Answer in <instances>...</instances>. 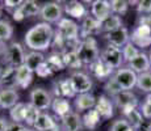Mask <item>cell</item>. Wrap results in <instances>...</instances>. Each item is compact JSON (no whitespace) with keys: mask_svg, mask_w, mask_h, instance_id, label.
Listing matches in <instances>:
<instances>
[{"mask_svg":"<svg viewBox=\"0 0 151 131\" xmlns=\"http://www.w3.org/2000/svg\"><path fill=\"white\" fill-rule=\"evenodd\" d=\"M145 101H147L149 104H151V93H149V94H147V97H146V100H145Z\"/></svg>","mask_w":151,"mask_h":131,"instance_id":"52","label":"cell"},{"mask_svg":"<svg viewBox=\"0 0 151 131\" xmlns=\"http://www.w3.org/2000/svg\"><path fill=\"white\" fill-rule=\"evenodd\" d=\"M19 104V93L16 89H0V107L1 109H12Z\"/></svg>","mask_w":151,"mask_h":131,"instance_id":"24","label":"cell"},{"mask_svg":"<svg viewBox=\"0 0 151 131\" xmlns=\"http://www.w3.org/2000/svg\"><path fill=\"white\" fill-rule=\"evenodd\" d=\"M63 13V8L60 5V3L58 1H49L45 3V4L41 7V12H40V16L42 17L43 22H47V24H53V22H59Z\"/></svg>","mask_w":151,"mask_h":131,"instance_id":"6","label":"cell"},{"mask_svg":"<svg viewBox=\"0 0 151 131\" xmlns=\"http://www.w3.org/2000/svg\"><path fill=\"white\" fill-rule=\"evenodd\" d=\"M149 58H150V66H151V52H150V55H149Z\"/></svg>","mask_w":151,"mask_h":131,"instance_id":"55","label":"cell"},{"mask_svg":"<svg viewBox=\"0 0 151 131\" xmlns=\"http://www.w3.org/2000/svg\"><path fill=\"white\" fill-rule=\"evenodd\" d=\"M89 71H91L92 76H95L99 80H108L113 76L114 71L110 67H108L101 59H97L89 66Z\"/></svg>","mask_w":151,"mask_h":131,"instance_id":"19","label":"cell"},{"mask_svg":"<svg viewBox=\"0 0 151 131\" xmlns=\"http://www.w3.org/2000/svg\"><path fill=\"white\" fill-rule=\"evenodd\" d=\"M141 113L145 119H151V104L145 101V102L141 105Z\"/></svg>","mask_w":151,"mask_h":131,"instance_id":"45","label":"cell"},{"mask_svg":"<svg viewBox=\"0 0 151 131\" xmlns=\"http://www.w3.org/2000/svg\"><path fill=\"white\" fill-rule=\"evenodd\" d=\"M46 60V57L42 54V52L38 51H29L27 55H25V62L24 64L30 69L32 72L36 74V71L41 67Z\"/></svg>","mask_w":151,"mask_h":131,"instance_id":"25","label":"cell"},{"mask_svg":"<svg viewBox=\"0 0 151 131\" xmlns=\"http://www.w3.org/2000/svg\"><path fill=\"white\" fill-rule=\"evenodd\" d=\"M53 92L55 97H62V98H75L76 93H75L72 84L70 81V77L60 79L58 81H54L53 84Z\"/></svg>","mask_w":151,"mask_h":131,"instance_id":"13","label":"cell"},{"mask_svg":"<svg viewBox=\"0 0 151 131\" xmlns=\"http://www.w3.org/2000/svg\"><path fill=\"white\" fill-rule=\"evenodd\" d=\"M1 71H3V68H1V66H0V77H1Z\"/></svg>","mask_w":151,"mask_h":131,"instance_id":"53","label":"cell"},{"mask_svg":"<svg viewBox=\"0 0 151 131\" xmlns=\"http://www.w3.org/2000/svg\"><path fill=\"white\" fill-rule=\"evenodd\" d=\"M130 42L141 49L151 46V28L138 24V26L133 30L132 36H130Z\"/></svg>","mask_w":151,"mask_h":131,"instance_id":"10","label":"cell"},{"mask_svg":"<svg viewBox=\"0 0 151 131\" xmlns=\"http://www.w3.org/2000/svg\"><path fill=\"white\" fill-rule=\"evenodd\" d=\"M121 50H122L124 60H125V62H127V63H129L132 59H134V58L137 57L139 52H141V51H139V49L137 47V46H135L134 43H132L130 41L126 43V45L124 46L122 49H121Z\"/></svg>","mask_w":151,"mask_h":131,"instance_id":"38","label":"cell"},{"mask_svg":"<svg viewBox=\"0 0 151 131\" xmlns=\"http://www.w3.org/2000/svg\"><path fill=\"white\" fill-rule=\"evenodd\" d=\"M62 129L63 131H80L82 118H80L79 113L71 112L65 118H62Z\"/></svg>","mask_w":151,"mask_h":131,"instance_id":"26","label":"cell"},{"mask_svg":"<svg viewBox=\"0 0 151 131\" xmlns=\"http://www.w3.org/2000/svg\"><path fill=\"white\" fill-rule=\"evenodd\" d=\"M137 87L142 92L151 93V72H145V74L138 75Z\"/></svg>","mask_w":151,"mask_h":131,"instance_id":"39","label":"cell"},{"mask_svg":"<svg viewBox=\"0 0 151 131\" xmlns=\"http://www.w3.org/2000/svg\"><path fill=\"white\" fill-rule=\"evenodd\" d=\"M11 66L9 64V54H8V46L5 42H0V66Z\"/></svg>","mask_w":151,"mask_h":131,"instance_id":"42","label":"cell"},{"mask_svg":"<svg viewBox=\"0 0 151 131\" xmlns=\"http://www.w3.org/2000/svg\"><path fill=\"white\" fill-rule=\"evenodd\" d=\"M0 14H1V5H0Z\"/></svg>","mask_w":151,"mask_h":131,"instance_id":"56","label":"cell"},{"mask_svg":"<svg viewBox=\"0 0 151 131\" xmlns=\"http://www.w3.org/2000/svg\"><path fill=\"white\" fill-rule=\"evenodd\" d=\"M63 58V63H65L66 68H71V69H78L83 66V62L80 60L79 55L76 51H67L65 54H62Z\"/></svg>","mask_w":151,"mask_h":131,"instance_id":"31","label":"cell"},{"mask_svg":"<svg viewBox=\"0 0 151 131\" xmlns=\"http://www.w3.org/2000/svg\"><path fill=\"white\" fill-rule=\"evenodd\" d=\"M122 114H124L125 119H126V121L129 122L130 125H132L133 129H134V130H137L138 127H141L142 125H143V122H145L143 115H142L141 110H138V109H130V110H126V112H124Z\"/></svg>","mask_w":151,"mask_h":131,"instance_id":"28","label":"cell"},{"mask_svg":"<svg viewBox=\"0 0 151 131\" xmlns=\"http://www.w3.org/2000/svg\"><path fill=\"white\" fill-rule=\"evenodd\" d=\"M0 89H16V67L7 66L3 68Z\"/></svg>","mask_w":151,"mask_h":131,"instance_id":"21","label":"cell"},{"mask_svg":"<svg viewBox=\"0 0 151 131\" xmlns=\"http://www.w3.org/2000/svg\"><path fill=\"white\" fill-rule=\"evenodd\" d=\"M51 109L55 114L58 115L60 119L65 118L67 114L72 112L71 110V104L67 98H62V97H54L53 98V104H51Z\"/></svg>","mask_w":151,"mask_h":131,"instance_id":"27","label":"cell"},{"mask_svg":"<svg viewBox=\"0 0 151 131\" xmlns=\"http://www.w3.org/2000/svg\"><path fill=\"white\" fill-rule=\"evenodd\" d=\"M139 25H146L149 28H151V14L139 17Z\"/></svg>","mask_w":151,"mask_h":131,"instance_id":"47","label":"cell"},{"mask_svg":"<svg viewBox=\"0 0 151 131\" xmlns=\"http://www.w3.org/2000/svg\"><path fill=\"white\" fill-rule=\"evenodd\" d=\"M55 33L65 41H75V39H79L80 28L74 20L63 17L57 24V30H55Z\"/></svg>","mask_w":151,"mask_h":131,"instance_id":"4","label":"cell"},{"mask_svg":"<svg viewBox=\"0 0 151 131\" xmlns=\"http://www.w3.org/2000/svg\"><path fill=\"white\" fill-rule=\"evenodd\" d=\"M109 131H134L133 126L126 121V119H117L112 123Z\"/></svg>","mask_w":151,"mask_h":131,"instance_id":"40","label":"cell"},{"mask_svg":"<svg viewBox=\"0 0 151 131\" xmlns=\"http://www.w3.org/2000/svg\"><path fill=\"white\" fill-rule=\"evenodd\" d=\"M63 11L68 16L74 17V19H79V20H83L86 16H88V11H87L86 5L82 1H76V0H71V1L65 3Z\"/></svg>","mask_w":151,"mask_h":131,"instance_id":"18","label":"cell"},{"mask_svg":"<svg viewBox=\"0 0 151 131\" xmlns=\"http://www.w3.org/2000/svg\"><path fill=\"white\" fill-rule=\"evenodd\" d=\"M91 14L100 22L108 19L110 14H113L112 9H110V1H108V0H95V1H92Z\"/></svg>","mask_w":151,"mask_h":131,"instance_id":"14","label":"cell"},{"mask_svg":"<svg viewBox=\"0 0 151 131\" xmlns=\"http://www.w3.org/2000/svg\"><path fill=\"white\" fill-rule=\"evenodd\" d=\"M127 67H129V68H132L137 75L145 74V72H150L151 66H150L149 55L141 51L137 57L134 58V59H132L129 63H127Z\"/></svg>","mask_w":151,"mask_h":131,"instance_id":"16","label":"cell"},{"mask_svg":"<svg viewBox=\"0 0 151 131\" xmlns=\"http://www.w3.org/2000/svg\"><path fill=\"white\" fill-rule=\"evenodd\" d=\"M46 64L49 66V68L53 71V74L55 72H59L62 71V69H65V63H63V58L60 54H57V52H53L51 55H49L47 58H46Z\"/></svg>","mask_w":151,"mask_h":131,"instance_id":"33","label":"cell"},{"mask_svg":"<svg viewBox=\"0 0 151 131\" xmlns=\"http://www.w3.org/2000/svg\"><path fill=\"white\" fill-rule=\"evenodd\" d=\"M8 54H9V64L13 67H20L24 64L25 62V51L21 43L19 42H12L8 45Z\"/></svg>","mask_w":151,"mask_h":131,"instance_id":"17","label":"cell"},{"mask_svg":"<svg viewBox=\"0 0 151 131\" xmlns=\"http://www.w3.org/2000/svg\"><path fill=\"white\" fill-rule=\"evenodd\" d=\"M103 29H101V22L99 20L95 19L92 14H88L83 19L82 26H80V37L84 38H88V37H93L96 34L101 33Z\"/></svg>","mask_w":151,"mask_h":131,"instance_id":"11","label":"cell"},{"mask_svg":"<svg viewBox=\"0 0 151 131\" xmlns=\"http://www.w3.org/2000/svg\"><path fill=\"white\" fill-rule=\"evenodd\" d=\"M113 79L122 91H132L134 87H137L138 75L129 67H121L117 71H114Z\"/></svg>","mask_w":151,"mask_h":131,"instance_id":"3","label":"cell"},{"mask_svg":"<svg viewBox=\"0 0 151 131\" xmlns=\"http://www.w3.org/2000/svg\"><path fill=\"white\" fill-rule=\"evenodd\" d=\"M58 127L59 126L57 125L55 119L47 113H41L33 125V129L36 131H51L58 129Z\"/></svg>","mask_w":151,"mask_h":131,"instance_id":"23","label":"cell"},{"mask_svg":"<svg viewBox=\"0 0 151 131\" xmlns=\"http://www.w3.org/2000/svg\"><path fill=\"white\" fill-rule=\"evenodd\" d=\"M13 36V26L7 20H0V42H7Z\"/></svg>","mask_w":151,"mask_h":131,"instance_id":"36","label":"cell"},{"mask_svg":"<svg viewBox=\"0 0 151 131\" xmlns=\"http://www.w3.org/2000/svg\"><path fill=\"white\" fill-rule=\"evenodd\" d=\"M13 19L16 20V21H22V20L25 19V17H24V14H22V12H21V11H20V7L17 8V9L13 12Z\"/></svg>","mask_w":151,"mask_h":131,"instance_id":"49","label":"cell"},{"mask_svg":"<svg viewBox=\"0 0 151 131\" xmlns=\"http://www.w3.org/2000/svg\"><path fill=\"white\" fill-rule=\"evenodd\" d=\"M20 131H36V130L32 129V127H28V126H22L21 129H20Z\"/></svg>","mask_w":151,"mask_h":131,"instance_id":"51","label":"cell"},{"mask_svg":"<svg viewBox=\"0 0 151 131\" xmlns=\"http://www.w3.org/2000/svg\"><path fill=\"white\" fill-rule=\"evenodd\" d=\"M78 55H79L80 60L83 62V64L91 66L93 62H96L97 59H100V54L97 46V41L95 39V37H88V38L82 39L79 49H78Z\"/></svg>","mask_w":151,"mask_h":131,"instance_id":"2","label":"cell"},{"mask_svg":"<svg viewBox=\"0 0 151 131\" xmlns=\"http://www.w3.org/2000/svg\"><path fill=\"white\" fill-rule=\"evenodd\" d=\"M24 126V125H19V123H14V122H9V126H8L7 131H20V129Z\"/></svg>","mask_w":151,"mask_h":131,"instance_id":"50","label":"cell"},{"mask_svg":"<svg viewBox=\"0 0 151 131\" xmlns=\"http://www.w3.org/2000/svg\"><path fill=\"white\" fill-rule=\"evenodd\" d=\"M112 101L120 109L121 113L130 110V109H138V106H139L138 97L132 91H121L118 94L112 97Z\"/></svg>","mask_w":151,"mask_h":131,"instance_id":"7","label":"cell"},{"mask_svg":"<svg viewBox=\"0 0 151 131\" xmlns=\"http://www.w3.org/2000/svg\"><path fill=\"white\" fill-rule=\"evenodd\" d=\"M100 59L103 60L108 67L113 69V71H117L118 68H121L124 64V55L122 50L116 46L108 45L100 54Z\"/></svg>","mask_w":151,"mask_h":131,"instance_id":"5","label":"cell"},{"mask_svg":"<svg viewBox=\"0 0 151 131\" xmlns=\"http://www.w3.org/2000/svg\"><path fill=\"white\" fill-rule=\"evenodd\" d=\"M51 131H60V129L58 127V129H55V130H51Z\"/></svg>","mask_w":151,"mask_h":131,"instance_id":"54","label":"cell"},{"mask_svg":"<svg viewBox=\"0 0 151 131\" xmlns=\"http://www.w3.org/2000/svg\"><path fill=\"white\" fill-rule=\"evenodd\" d=\"M95 109L100 114L101 119H109L114 114V107H113V101L110 100L108 96L101 94L96 98V105Z\"/></svg>","mask_w":151,"mask_h":131,"instance_id":"15","label":"cell"},{"mask_svg":"<svg viewBox=\"0 0 151 131\" xmlns=\"http://www.w3.org/2000/svg\"><path fill=\"white\" fill-rule=\"evenodd\" d=\"M30 104L40 112L47 110L49 107H51V104H53L51 93L43 88H34L30 92Z\"/></svg>","mask_w":151,"mask_h":131,"instance_id":"9","label":"cell"},{"mask_svg":"<svg viewBox=\"0 0 151 131\" xmlns=\"http://www.w3.org/2000/svg\"><path fill=\"white\" fill-rule=\"evenodd\" d=\"M33 74L25 64L16 68V88L27 89L33 81Z\"/></svg>","mask_w":151,"mask_h":131,"instance_id":"22","label":"cell"},{"mask_svg":"<svg viewBox=\"0 0 151 131\" xmlns=\"http://www.w3.org/2000/svg\"><path fill=\"white\" fill-rule=\"evenodd\" d=\"M110 9H112L113 14H117V16L121 17L129 9V1H125V0H112L110 1Z\"/></svg>","mask_w":151,"mask_h":131,"instance_id":"37","label":"cell"},{"mask_svg":"<svg viewBox=\"0 0 151 131\" xmlns=\"http://www.w3.org/2000/svg\"><path fill=\"white\" fill-rule=\"evenodd\" d=\"M137 11L139 13L151 14V0H142V1H138Z\"/></svg>","mask_w":151,"mask_h":131,"instance_id":"43","label":"cell"},{"mask_svg":"<svg viewBox=\"0 0 151 131\" xmlns=\"http://www.w3.org/2000/svg\"><path fill=\"white\" fill-rule=\"evenodd\" d=\"M25 102H19L16 104L12 109L9 110V117L14 123L22 125L24 123V110H25Z\"/></svg>","mask_w":151,"mask_h":131,"instance_id":"35","label":"cell"},{"mask_svg":"<svg viewBox=\"0 0 151 131\" xmlns=\"http://www.w3.org/2000/svg\"><path fill=\"white\" fill-rule=\"evenodd\" d=\"M55 36V31L53 26L47 22H38L25 33L24 42L30 51L42 52L51 47Z\"/></svg>","mask_w":151,"mask_h":131,"instance_id":"1","label":"cell"},{"mask_svg":"<svg viewBox=\"0 0 151 131\" xmlns=\"http://www.w3.org/2000/svg\"><path fill=\"white\" fill-rule=\"evenodd\" d=\"M70 81L72 84V88L76 94H84V93H89V91L93 87V81L92 77L86 72H74L70 76Z\"/></svg>","mask_w":151,"mask_h":131,"instance_id":"8","label":"cell"},{"mask_svg":"<svg viewBox=\"0 0 151 131\" xmlns=\"http://www.w3.org/2000/svg\"><path fill=\"white\" fill-rule=\"evenodd\" d=\"M104 89H105V92H106V93H109V94L112 96V97H114L116 94H118V93L122 91V89H121L120 87H118V84L114 81L113 76L105 81V84H104Z\"/></svg>","mask_w":151,"mask_h":131,"instance_id":"41","label":"cell"},{"mask_svg":"<svg viewBox=\"0 0 151 131\" xmlns=\"http://www.w3.org/2000/svg\"><path fill=\"white\" fill-rule=\"evenodd\" d=\"M104 37H105V39L109 42V45L116 46V47H118V49H122L124 46L130 41L129 30H127L125 26L117 29V30H113V31H109V33H105V34H104Z\"/></svg>","mask_w":151,"mask_h":131,"instance_id":"12","label":"cell"},{"mask_svg":"<svg viewBox=\"0 0 151 131\" xmlns=\"http://www.w3.org/2000/svg\"><path fill=\"white\" fill-rule=\"evenodd\" d=\"M36 74H37V76H40V77H49V76H51V75H54L53 71H51V69L49 68V66L46 64V62L37 69Z\"/></svg>","mask_w":151,"mask_h":131,"instance_id":"44","label":"cell"},{"mask_svg":"<svg viewBox=\"0 0 151 131\" xmlns=\"http://www.w3.org/2000/svg\"><path fill=\"white\" fill-rule=\"evenodd\" d=\"M120 28H122V20L117 14H110L108 19L101 21V29L104 33H109V31L117 30Z\"/></svg>","mask_w":151,"mask_h":131,"instance_id":"30","label":"cell"},{"mask_svg":"<svg viewBox=\"0 0 151 131\" xmlns=\"http://www.w3.org/2000/svg\"><path fill=\"white\" fill-rule=\"evenodd\" d=\"M20 11L22 12L24 17H33L40 14L41 7L34 0H27V1H22V4L20 5Z\"/></svg>","mask_w":151,"mask_h":131,"instance_id":"32","label":"cell"},{"mask_svg":"<svg viewBox=\"0 0 151 131\" xmlns=\"http://www.w3.org/2000/svg\"><path fill=\"white\" fill-rule=\"evenodd\" d=\"M22 4V1H16V0H5L4 1V7L9 8V9H13V12Z\"/></svg>","mask_w":151,"mask_h":131,"instance_id":"46","label":"cell"},{"mask_svg":"<svg viewBox=\"0 0 151 131\" xmlns=\"http://www.w3.org/2000/svg\"><path fill=\"white\" fill-rule=\"evenodd\" d=\"M40 114H41V112H40L38 109H36L30 102L27 104L25 105V110H24V123L29 127L30 126L33 127L34 122L37 121Z\"/></svg>","mask_w":151,"mask_h":131,"instance_id":"34","label":"cell"},{"mask_svg":"<svg viewBox=\"0 0 151 131\" xmlns=\"http://www.w3.org/2000/svg\"><path fill=\"white\" fill-rule=\"evenodd\" d=\"M100 122H101V117H100V114L97 113L96 109L88 110V112L84 113V115L82 117V123L89 130L96 129L97 125L100 123Z\"/></svg>","mask_w":151,"mask_h":131,"instance_id":"29","label":"cell"},{"mask_svg":"<svg viewBox=\"0 0 151 131\" xmlns=\"http://www.w3.org/2000/svg\"><path fill=\"white\" fill-rule=\"evenodd\" d=\"M74 105L76 113H82V112H88L91 109H95L96 105V98L93 94L91 93H84V94H76L74 100Z\"/></svg>","mask_w":151,"mask_h":131,"instance_id":"20","label":"cell"},{"mask_svg":"<svg viewBox=\"0 0 151 131\" xmlns=\"http://www.w3.org/2000/svg\"><path fill=\"white\" fill-rule=\"evenodd\" d=\"M8 126H9V122L7 118L0 117V131H7Z\"/></svg>","mask_w":151,"mask_h":131,"instance_id":"48","label":"cell"}]
</instances>
